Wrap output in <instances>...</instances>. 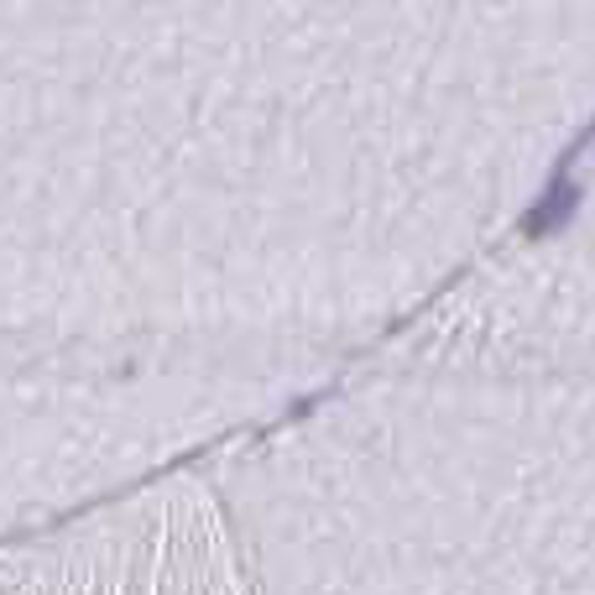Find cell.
Instances as JSON below:
<instances>
[{
    "mask_svg": "<svg viewBox=\"0 0 595 595\" xmlns=\"http://www.w3.org/2000/svg\"><path fill=\"white\" fill-rule=\"evenodd\" d=\"M595 120V0H0V538L418 324Z\"/></svg>",
    "mask_w": 595,
    "mask_h": 595,
    "instance_id": "1",
    "label": "cell"
},
{
    "mask_svg": "<svg viewBox=\"0 0 595 595\" xmlns=\"http://www.w3.org/2000/svg\"><path fill=\"white\" fill-rule=\"evenodd\" d=\"M209 486L251 595H595V178Z\"/></svg>",
    "mask_w": 595,
    "mask_h": 595,
    "instance_id": "2",
    "label": "cell"
},
{
    "mask_svg": "<svg viewBox=\"0 0 595 595\" xmlns=\"http://www.w3.org/2000/svg\"><path fill=\"white\" fill-rule=\"evenodd\" d=\"M0 595H251L215 486L194 470L0 538Z\"/></svg>",
    "mask_w": 595,
    "mask_h": 595,
    "instance_id": "3",
    "label": "cell"
}]
</instances>
